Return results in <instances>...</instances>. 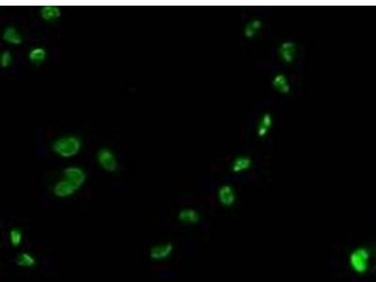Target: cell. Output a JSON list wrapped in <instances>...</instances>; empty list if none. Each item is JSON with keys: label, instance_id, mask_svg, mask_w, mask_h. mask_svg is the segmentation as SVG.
Listing matches in <instances>:
<instances>
[{"label": "cell", "instance_id": "obj_12", "mask_svg": "<svg viewBox=\"0 0 376 282\" xmlns=\"http://www.w3.org/2000/svg\"><path fill=\"white\" fill-rule=\"evenodd\" d=\"M272 86L281 94L287 95L291 92V85L286 75L277 73L272 78Z\"/></svg>", "mask_w": 376, "mask_h": 282}, {"label": "cell", "instance_id": "obj_17", "mask_svg": "<svg viewBox=\"0 0 376 282\" xmlns=\"http://www.w3.org/2000/svg\"><path fill=\"white\" fill-rule=\"evenodd\" d=\"M15 261L17 266L21 268H33L34 266L37 264L36 258L31 253H28V252L20 253L17 256Z\"/></svg>", "mask_w": 376, "mask_h": 282}, {"label": "cell", "instance_id": "obj_18", "mask_svg": "<svg viewBox=\"0 0 376 282\" xmlns=\"http://www.w3.org/2000/svg\"><path fill=\"white\" fill-rule=\"evenodd\" d=\"M23 238H24L23 231L20 228H11L10 234H9V239H10V243L13 248H18L22 244Z\"/></svg>", "mask_w": 376, "mask_h": 282}, {"label": "cell", "instance_id": "obj_11", "mask_svg": "<svg viewBox=\"0 0 376 282\" xmlns=\"http://www.w3.org/2000/svg\"><path fill=\"white\" fill-rule=\"evenodd\" d=\"M40 15L45 22H55L61 16V9L56 5H44L40 9Z\"/></svg>", "mask_w": 376, "mask_h": 282}, {"label": "cell", "instance_id": "obj_15", "mask_svg": "<svg viewBox=\"0 0 376 282\" xmlns=\"http://www.w3.org/2000/svg\"><path fill=\"white\" fill-rule=\"evenodd\" d=\"M263 28V21L259 18H252L243 28V36L247 39L255 38Z\"/></svg>", "mask_w": 376, "mask_h": 282}, {"label": "cell", "instance_id": "obj_14", "mask_svg": "<svg viewBox=\"0 0 376 282\" xmlns=\"http://www.w3.org/2000/svg\"><path fill=\"white\" fill-rule=\"evenodd\" d=\"M252 166V159L247 155H239L233 160L231 169L233 173H242L248 170Z\"/></svg>", "mask_w": 376, "mask_h": 282}, {"label": "cell", "instance_id": "obj_6", "mask_svg": "<svg viewBox=\"0 0 376 282\" xmlns=\"http://www.w3.org/2000/svg\"><path fill=\"white\" fill-rule=\"evenodd\" d=\"M297 45L293 41H284L279 44L277 54L280 60L285 64H292L296 57Z\"/></svg>", "mask_w": 376, "mask_h": 282}, {"label": "cell", "instance_id": "obj_2", "mask_svg": "<svg viewBox=\"0 0 376 282\" xmlns=\"http://www.w3.org/2000/svg\"><path fill=\"white\" fill-rule=\"evenodd\" d=\"M371 259V251L365 247H358L350 252L348 263L354 273L357 275H364L370 269Z\"/></svg>", "mask_w": 376, "mask_h": 282}, {"label": "cell", "instance_id": "obj_3", "mask_svg": "<svg viewBox=\"0 0 376 282\" xmlns=\"http://www.w3.org/2000/svg\"><path fill=\"white\" fill-rule=\"evenodd\" d=\"M96 161L100 168L106 172L113 173L117 171L119 162L115 152L108 147H102L96 152Z\"/></svg>", "mask_w": 376, "mask_h": 282}, {"label": "cell", "instance_id": "obj_7", "mask_svg": "<svg viewBox=\"0 0 376 282\" xmlns=\"http://www.w3.org/2000/svg\"><path fill=\"white\" fill-rule=\"evenodd\" d=\"M217 199L222 206L232 207L235 204L237 196L233 185L229 184L222 185L217 190Z\"/></svg>", "mask_w": 376, "mask_h": 282}, {"label": "cell", "instance_id": "obj_4", "mask_svg": "<svg viewBox=\"0 0 376 282\" xmlns=\"http://www.w3.org/2000/svg\"><path fill=\"white\" fill-rule=\"evenodd\" d=\"M62 178H64L72 185H75L79 190L86 184L88 176L83 168L79 166H69L63 169Z\"/></svg>", "mask_w": 376, "mask_h": 282}, {"label": "cell", "instance_id": "obj_9", "mask_svg": "<svg viewBox=\"0 0 376 282\" xmlns=\"http://www.w3.org/2000/svg\"><path fill=\"white\" fill-rule=\"evenodd\" d=\"M178 221L184 225H196L200 220L199 212L193 208H184L179 211L177 215Z\"/></svg>", "mask_w": 376, "mask_h": 282}, {"label": "cell", "instance_id": "obj_5", "mask_svg": "<svg viewBox=\"0 0 376 282\" xmlns=\"http://www.w3.org/2000/svg\"><path fill=\"white\" fill-rule=\"evenodd\" d=\"M174 252L171 242H163L153 246L150 250V258L155 261H164L169 259Z\"/></svg>", "mask_w": 376, "mask_h": 282}, {"label": "cell", "instance_id": "obj_13", "mask_svg": "<svg viewBox=\"0 0 376 282\" xmlns=\"http://www.w3.org/2000/svg\"><path fill=\"white\" fill-rule=\"evenodd\" d=\"M273 126V117L269 112L263 114L257 125V136L260 139H264L268 135L269 131Z\"/></svg>", "mask_w": 376, "mask_h": 282}, {"label": "cell", "instance_id": "obj_8", "mask_svg": "<svg viewBox=\"0 0 376 282\" xmlns=\"http://www.w3.org/2000/svg\"><path fill=\"white\" fill-rule=\"evenodd\" d=\"M78 191V188L71 183H69L64 178H61L60 180L56 181L52 188L53 194L57 198L70 197L75 195Z\"/></svg>", "mask_w": 376, "mask_h": 282}, {"label": "cell", "instance_id": "obj_19", "mask_svg": "<svg viewBox=\"0 0 376 282\" xmlns=\"http://www.w3.org/2000/svg\"><path fill=\"white\" fill-rule=\"evenodd\" d=\"M13 61V56L10 51L5 50L1 53L0 56V65L3 69L9 68Z\"/></svg>", "mask_w": 376, "mask_h": 282}, {"label": "cell", "instance_id": "obj_1", "mask_svg": "<svg viewBox=\"0 0 376 282\" xmlns=\"http://www.w3.org/2000/svg\"><path fill=\"white\" fill-rule=\"evenodd\" d=\"M82 148V140L76 135H66L56 138L51 144L52 152L63 159H70L77 156Z\"/></svg>", "mask_w": 376, "mask_h": 282}, {"label": "cell", "instance_id": "obj_16", "mask_svg": "<svg viewBox=\"0 0 376 282\" xmlns=\"http://www.w3.org/2000/svg\"><path fill=\"white\" fill-rule=\"evenodd\" d=\"M47 57V52L45 48L42 46H35L31 48L28 51L27 54V58L28 60L34 64V65L39 66L43 64Z\"/></svg>", "mask_w": 376, "mask_h": 282}, {"label": "cell", "instance_id": "obj_10", "mask_svg": "<svg viewBox=\"0 0 376 282\" xmlns=\"http://www.w3.org/2000/svg\"><path fill=\"white\" fill-rule=\"evenodd\" d=\"M2 40L6 43V44H11V45H21L23 44L22 34L20 33V31L12 27V26H9V27H6L2 32Z\"/></svg>", "mask_w": 376, "mask_h": 282}]
</instances>
